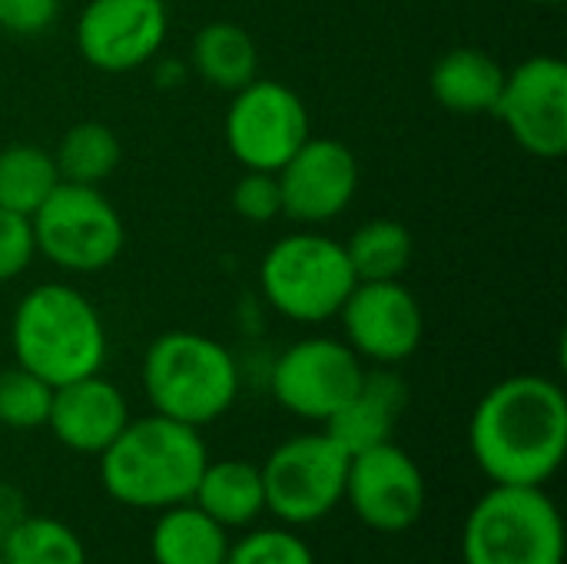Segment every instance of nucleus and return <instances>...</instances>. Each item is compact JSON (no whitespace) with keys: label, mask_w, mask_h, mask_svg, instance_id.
<instances>
[{"label":"nucleus","mask_w":567,"mask_h":564,"mask_svg":"<svg viewBox=\"0 0 567 564\" xmlns=\"http://www.w3.org/2000/svg\"><path fill=\"white\" fill-rule=\"evenodd\" d=\"M223 564H316L312 548L289 529H259L229 545Z\"/></svg>","instance_id":"bb28decb"},{"label":"nucleus","mask_w":567,"mask_h":564,"mask_svg":"<svg viewBox=\"0 0 567 564\" xmlns=\"http://www.w3.org/2000/svg\"><path fill=\"white\" fill-rule=\"evenodd\" d=\"M349 452L329 432L292 435L259 465L266 512L286 525H309L326 519L346 495Z\"/></svg>","instance_id":"6e6552de"},{"label":"nucleus","mask_w":567,"mask_h":564,"mask_svg":"<svg viewBox=\"0 0 567 564\" xmlns=\"http://www.w3.org/2000/svg\"><path fill=\"white\" fill-rule=\"evenodd\" d=\"M339 322L346 346L375 366L412 359L425 336L422 302L402 279L355 283L339 309Z\"/></svg>","instance_id":"f8f14e48"},{"label":"nucleus","mask_w":567,"mask_h":564,"mask_svg":"<svg viewBox=\"0 0 567 564\" xmlns=\"http://www.w3.org/2000/svg\"><path fill=\"white\" fill-rule=\"evenodd\" d=\"M150 552L156 564H223L229 552V535L193 502L163 509L150 535Z\"/></svg>","instance_id":"412c9836"},{"label":"nucleus","mask_w":567,"mask_h":564,"mask_svg":"<svg viewBox=\"0 0 567 564\" xmlns=\"http://www.w3.org/2000/svg\"><path fill=\"white\" fill-rule=\"evenodd\" d=\"M3 564H86L80 535L50 515H20L0 539Z\"/></svg>","instance_id":"393cba45"},{"label":"nucleus","mask_w":567,"mask_h":564,"mask_svg":"<svg viewBox=\"0 0 567 564\" xmlns=\"http://www.w3.org/2000/svg\"><path fill=\"white\" fill-rule=\"evenodd\" d=\"M189 70L213 90L236 93L259 76V47L243 23L209 20L189 43Z\"/></svg>","instance_id":"6ab92c4d"},{"label":"nucleus","mask_w":567,"mask_h":564,"mask_svg":"<svg viewBox=\"0 0 567 564\" xmlns=\"http://www.w3.org/2000/svg\"><path fill=\"white\" fill-rule=\"evenodd\" d=\"M282 216L316 229L339 219L359 193V160L336 136H309L279 170Z\"/></svg>","instance_id":"2eb2a0df"},{"label":"nucleus","mask_w":567,"mask_h":564,"mask_svg":"<svg viewBox=\"0 0 567 564\" xmlns=\"http://www.w3.org/2000/svg\"><path fill=\"white\" fill-rule=\"evenodd\" d=\"M196 509H203L213 522L229 529H246L266 512V492H262V472L259 465L246 459H223L206 462L196 492L189 499Z\"/></svg>","instance_id":"aec40b11"},{"label":"nucleus","mask_w":567,"mask_h":564,"mask_svg":"<svg viewBox=\"0 0 567 564\" xmlns=\"http://www.w3.org/2000/svg\"><path fill=\"white\" fill-rule=\"evenodd\" d=\"M409 409V386L392 366L365 369L352 399L326 422V432L349 452H365L372 445L392 442L402 412Z\"/></svg>","instance_id":"f3484780"},{"label":"nucleus","mask_w":567,"mask_h":564,"mask_svg":"<svg viewBox=\"0 0 567 564\" xmlns=\"http://www.w3.org/2000/svg\"><path fill=\"white\" fill-rule=\"evenodd\" d=\"M0 564H3V558H0Z\"/></svg>","instance_id":"2f4dec72"},{"label":"nucleus","mask_w":567,"mask_h":564,"mask_svg":"<svg viewBox=\"0 0 567 564\" xmlns=\"http://www.w3.org/2000/svg\"><path fill=\"white\" fill-rule=\"evenodd\" d=\"M365 376L362 359L332 336H306L286 346L272 366V399L309 422H329L359 389Z\"/></svg>","instance_id":"9d476101"},{"label":"nucleus","mask_w":567,"mask_h":564,"mask_svg":"<svg viewBox=\"0 0 567 564\" xmlns=\"http://www.w3.org/2000/svg\"><path fill=\"white\" fill-rule=\"evenodd\" d=\"M492 116L508 136L538 160H561L567 153V66L561 57L535 53L512 70Z\"/></svg>","instance_id":"9b49d317"},{"label":"nucleus","mask_w":567,"mask_h":564,"mask_svg":"<svg viewBox=\"0 0 567 564\" xmlns=\"http://www.w3.org/2000/svg\"><path fill=\"white\" fill-rule=\"evenodd\" d=\"M233 209L239 219L266 226L276 216H282V193L276 173L266 170H243V176L233 186Z\"/></svg>","instance_id":"cd10ccee"},{"label":"nucleus","mask_w":567,"mask_h":564,"mask_svg":"<svg viewBox=\"0 0 567 564\" xmlns=\"http://www.w3.org/2000/svg\"><path fill=\"white\" fill-rule=\"evenodd\" d=\"M63 0H0V27L13 37H40L60 17Z\"/></svg>","instance_id":"c756f323"},{"label":"nucleus","mask_w":567,"mask_h":564,"mask_svg":"<svg viewBox=\"0 0 567 564\" xmlns=\"http://www.w3.org/2000/svg\"><path fill=\"white\" fill-rule=\"evenodd\" d=\"M120 156L123 150L116 130L100 120L73 123L53 150L60 183L76 186H100L103 180H110L120 166Z\"/></svg>","instance_id":"5701e85b"},{"label":"nucleus","mask_w":567,"mask_h":564,"mask_svg":"<svg viewBox=\"0 0 567 564\" xmlns=\"http://www.w3.org/2000/svg\"><path fill=\"white\" fill-rule=\"evenodd\" d=\"M169 10L163 0H90L73 27L76 53L100 73L146 66L166 43Z\"/></svg>","instance_id":"ddd939ff"},{"label":"nucleus","mask_w":567,"mask_h":564,"mask_svg":"<svg viewBox=\"0 0 567 564\" xmlns=\"http://www.w3.org/2000/svg\"><path fill=\"white\" fill-rule=\"evenodd\" d=\"M342 499L372 532L399 535L425 512V475L402 445L382 442L349 459Z\"/></svg>","instance_id":"4468645a"},{"label":"nucleus","mask_w":567,"mask_h":564,"mask_svg":"<svg viewBox=\"0 0 567 564\" xmlns=\"http://www.w3.org/2000/svg\"><path fill=\"white\" fill-rule=\"evenodd\" d=\"M528 3H538V7H561L565 0H528Z\"/></svg>","instance_id":"7c9ffc66"},{"label":"nucleus","mask_w":567,"mask_h":564,"mask_svg":"<svg viewBox=\"0 0 567 564\" xmlns=\"http://www.w3.org/2000/svg\"><path fill=\"white\" fill-rule=\"evenodd\" d=\"M309 136L302 96L279 80H249L233 93L223 116V140L243 170L276 173Z\"/></svg>","instance_id":"1a4fd4ad"},{"label":"nucleus","mask_w":567,"mask_h":564,"mask_svg":"<svg viewBox=\"0 0 567 564\" xmlns=\"http://www.w3.org/2000/svg\"><path fill=\"white\" fill-rule=\"evenodd\" d=\"M468 445L495 485L545 489L567 452L565 389L535 372L502 379L475 406Z\"/></svg>","instance_id":"f257e3e1"},{"label":"nucleus","mask_w":567,"mask_h":564,"mask_svg":"<svg viewBox=\"0 0 567 564\" xmlns=\"http://www.w3.org/2000/svg\"><path fill=\"white\" fill-rule=\"evenodd\" d=\"M209 455L199 429L159 412L130 419L100 452L103 492L126 509L163 512L193 499Z\"/></svg>","instance_id":"f03ea898"},{"label":"nucleus","mask_w":567,"mask_h":564,"mask_svg":"<svg viewBox=\"0 0 567 564\" xmlns=\"http://www.w3.org/2000/svg\"><path fill=\"white\" fill-rule=\"evenodd\" d=\"M60 186L53 153L33 143L0 150V209L33 216L43 199Z\"/></svg>","instance_id":"b1692460"},{"label":"nucleus","mask_w":567,"mask_h":564,"mask_svg":"<svg viewBox=\"0 0 567 564\" xmlns=\"http://www.w3.org/2000/svg\"><path fill=\"white\" fill-rule=\"evenodd\" d=\"M10 349L17 366L56 389L103 369L106 326L100 309L76 286L37 283L13 309Z\"/></svg>","instance_id":"7ed1b4c3"},{"label":"nucleus","mask_w":567,"mask_h":564,"mask_svg":"<svg viewBox=\"0 0 567 564\" xmlns=\"http://www.w3.org/2000/svg\"><path fill=\"white\" fill-rule=\"evenodd\" d=\"M153 412L203 429L223 419L239 396V366L213 336L173 329L156 336L140 366Z\"/></svg>","instance_id":"20e7f679"},{"label":"nucleus","mask_w":567,"mask_h":564,"mask_svg":"<svg viewBox=\"0 0 567 564\" xmlns=\"http://www.w3.org/2000/svg\"><path fill=\"white\" fill-rule=\"evenodd\" d=\"M53 402V386L40 376L27 372L23 366L0 372V425L13 432H33L47 429Z\"/></svg>","instance_id":"a878e982"},{"label":"nucleus","mask_w":567,"mask_h":564,"mask_svg":"<svg viewBox=\"0 0 567 564\" xmlns=\"http://www.w3.org/2000/svg\"><path fill=\"white\" fill-rule=\"evenodd\" d=\"M349 266L359 283H379V279H402L412 266L415 239L405 223L375 216L352 229V236L342 243Z\"/></svg>","instance_id":"4be33fe9"},{"label":"nucleus","mask_w":567,"mask_h":564,"mask_svg":"<svg viewBox=\"0 0 567 564\" xmlns=\"http://www.w3.org/2000/svg\"><path fill=\"white\" fill-rule=\"evenodd\" d=\"M126 422H130L126 396L100 372L53 389L47 429L70 452L100 455L126 429Z\"/></svg>","instance_id":"dca6fc26"},{"label":"nucleus","mask_w":567,"mask_h":564,"mask_svg":"<svg viewBox=\"0 0 567 564\" xmlns=\"http://www.w3.org/2000/svg\"><path fill=\"white\" fill-rule=\"evenodd\" d=\"M505 66L482 47H452L432 66V96L455 116H485L495 110Z\"/></svg>","instance_id":"a211bd4d"},{"label":"nucleus","mask_w":567,"mask_h":564,"mask_svg":"<svg viewBox=\"0 0 567 564\" xmlns=\"http://www.w3.org/2000/svg\"><path fill=\"white\" fill-rule=\"evenodd\" d=\"M465 564H561L565 522L538 485H492L462 532Z\"/></svg>","instance_id":"423d86ee"},{"label":"nucleus","mask_w":567,"mask_h":564,"mask_svg":"<svg viewBox=\"0 0 567 564\" xmlns=\"http://www.w3.org/2000/svg\"><path fill=\"white\" fill-rule=\"evenodd\" d=\"M37 259V239L30 216L0 209V286L20 279Z\"/></svg>","instance_id":"c85d7f7f"},{"label":"nucleus","mask_w":567,"mask_h":564,"mask_svg":"<svg viewBox=\"0 0 567 564\" xmlns=\"http://www.w3.org/2000/svg\"><path fill=\"white\" fill-rule=\"evenodd\" d=\"M355 283L346 246L306 226L272 243L259 263L262 299L276 316L299 326L336 319Z\"/></svg>","instance_id":"39448f33"},{"label":"nucleus","mask_w":567,"mask_h":564,"mask_svg":"<svg viewBox=\"0 0 567 564\" xmlns=\"http://www.w3.org/2000/svg\"><path fill=\"white\" fill-rule=\"evenodd\" d=\"M30 223L37 256L70 276H96L110 269L126 246L123 216L100 186L60 183Z\"/></svg>","instance_id":"0eeeda50"}]
</instances>
